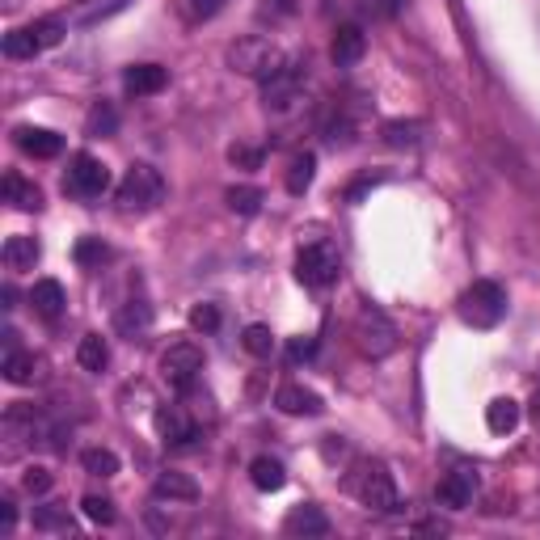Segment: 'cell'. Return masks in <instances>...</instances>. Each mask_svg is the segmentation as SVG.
Listing matches in <instances>:
<instances>
[{
	"label": "cell",
	"instance_id": "cell-36",
	"mask_svg": "<svg viewBox=\"0 0 540 540\" xmlns=\"http://www.w3.org/2000/svg\"><path fill=\"white\" fill-rule=\"evenodd\" d=\"M224 9V0H178V13L186 17L190 26H203V22H211Z\"/></svg>",
	"mask_w": 540,
	"mask_h": 540
},
{
	"label": "cell",
	"instance_id": "cell-1",
	"mask_svg": "<svg viewBox=\"0 0 540 540\" xmlns=\"http://www.w3.org/2000/svg\"><path fill=\"white\" fill-rule=\"evenodd\" d=\"M346 490H351L368 511H380V515L401 511L397 481H393L389 465H380V460H355V469L346 473Z\"/></svg>",
	"mask_w": 540,
	"mask_h": 540
},
{
	"label": "cell",
	"instance_id": "cell-22",
	"mask_svg": "<svg viewBox=\"0 0 540 540\" xmlns=\"http://www.w3.org/2000/svg\"><path fill=\"white\" fill-rule=\"evenodd\" d=\"M5 203H13L17 211H38L43 207V190L26 182L22 173H5Z\"/></svg>",
	"mask_w": 540,
	"mask_h": 540
},
{
	"label": "cell",
	"instance_id": "cell-39",
	"mask_svg": "<svg viewBox=\"0 0 540 540\" xmlns=\"http://www.w3.org/2000/svg\"><path fill=\"white\" fill-rule=\"evenodd\" d=\"M81 507H85V515L93 519V524H114V503H110V498H102V494H85V498H81Z\"/></svg>",
	"mask_w": 540,
	"mask_h": 540
},
{
	"label": "cell",
	"instance_id": "cell-27",
	"mask_svg": "<svg viewBox=\"0 0 540 540\" xmlns=\"http://www.w3.org/2000/svg\"><path fill=\"white\" fill-rule=\"evenodd\" d=\"M34 532H51V536H68V532H76V519H72V511L68 507H38L34 511Z\"/></svg>",
	"mask_w": 540,
	"mask_h": 540
},
{
	"label": "cell",
	"instance_id": "cell-4",
	"mask_svg": "<svg viewBox=\"0 0 540 540\" xmlns=\"http://www.w3.org/2000/svg\"><path fill=\"white\" fill-rule=\"evenodd\" d=\"M114 199H119V211H152L161 199H165V182H161V173L144 165V161H135L127 173H123V182L119 190H114Z\"/></svg>",
	"mask_w": 540,
	"mask_h": 540
},
{
	"label": "cell",
	"instance_id": "cell-23",
	"mask_svg": "<svg viewBox=\"0 0 540 540\" xmlns=\"http://www.w3.org/2000/svg\"><path fill=\"white\" fill-rule=\"evenodd\" d=\"M127 5H131V0H76L72 22H76V26H98V22H106V17L123 13Z\"/></svg>",
	"mask_w": 540,
	"mask_h": 540
},
{
	"label": "cell",
	"instance_id": "cell-41",
	"mask_svg": "<svg viewBox=\"0 0 540 540\" xmlns=\"http://www.w3.org/2000/svg\"><path fill=\"white\" fill-rule=\"evenodd\" d=\"M313 351H317V338H296L292 346H287V359H292V363H300V359H313Z\"/></svg>",
	"mask_w": 540,
	"mask_h": 540
},
{
	"label": "cell",
	"instance_id": "cell-19",
	"mask_svg": "<svg viewBox=\"0 0 540 540\" xmlns=\"http://www.w3.org/2000/svg\"><path fill=\"white\" fill-rule=\"evenodd\" d=\"M30 304H34V313H38V317L55 321V317L64 313V304H68L64 283H60V279H38V283H34V292H30Z\"/></svg>",
	"mask_w": 540,
	"mask_h": 540
},
{
	"label": "cell",
	"instance_id": "cell-17",
	"mask_svg": "<svg viewBox=\"0 0 540 540\" xmlns=\"http://www.w3.org/2000/svg\"><path fill=\"white\" fill-rule=\"evenodd\" d=\"M283 532L287 536H325V532H330V519H325L321 507L304 503V507H292V515L283 519Z\"/></svg>",
	"mask_w": 540,
	"mask_h": 540
},
{
	"label": "cell",
	"instance_id": "cell-44",
	"mask_svg": "<svg viewBox=\"0 0 540 540\" xmlns=\"http://www.w3.org/2000/svg\"><path fill=\"white\" fill-rule=\"evenodd\" d=\"M17 528V507H13V498H0V532H13Z\"/></svg>",
	"mask_w": 540,
	"mask_h": 540
},
{
	"label": "cell",
	"instance_id": "cell-5",
	"mask_svg": "<svg viewBox=\"0 0 540 540\" xmlns=\"http://www.w3.org/2000/svg\"><path fill=\"white\" fill-rule=\"evenodd\" d=\"M106 190H110V169L98 157H89V152H76L68 161V173H64V195L93 203V199H102Z\"/></svg>",
	"mask_w": 540,
	"mask_h": 540
},
{
	"label": "cell",
	"instance_id": "cell-10",
	"mask_svg": "<svg viewBox=\"0 0 540 540\" xmlns=\"http://www.w3.org/2000/svg\"><path fill=\"white\" fill-rule=\"evenodd\" d=\"M473 494H477V469H469V465L443 473V481L435 486L439 507H448V511H465L473 503Z\"/></svg>",
	"mask_w": 540,
	"mask_h": 540
},
{
	"label": "cell",
	"instance_id": "cell-31",
	"mask_svg": "<svg viewBox=\"0 0 540 540\" xmlns=\"http://www.w3.org/2000/svg\"><path fill=\"white\" fill-rule=\"evenodd\" d=\"M72 258H76V266L93 270V266L110 262V245L102 237H81V241H76V249H72Z\"/></svg>",
	"mask_w": 540,
	"mask_h": 540
},
{
	"label": "cell",
	"instance_id": "cell-40",
	"mask_svg": "<svg viewBox=\"0 0 540 540\" xmlns=\"http://www.w3.org/2000/svg\"><path fill=\"white\" fill-rule=\"evenodd\" d=\"M228 161H233L237 169H258V165H262V148L233 144V148H228Z\"/></svg>",
	"mask_w": 540,
	"mask_h": 540
},
{
	"label": "cell",
	"instance_id": "cell-45",
	"mask_svg": "<svg viewBox=\"0 0 540 540\" xmlns=\"http://www.w3.org/2000/svg\"><path fill=\"white\" fill-rule=\"evenodd\" d=\"M532 418L540 422V393H536V401H532Z\"/></svg>",
	"mask_w": 540,
	"mask_h": 540
},
{
	"label": "cell",
	"instance_id": "cell-35",
	"mask_svg": "<svg viewBox=\"0 0 540 540\" xmlns=\"http://www.w3.org/2000/svg\"><path fill=\"white\" fill-rule=\"evenodd\" d=\"M114 127H119V114H114V106L98 102L89 110V119H85V135H93V140H102V135H114Z\"/></svg>",
	"mask_w": 540,
	"mask_h": 540
},
{
	"label": "cell",
	"instance_id": "cell-38",
	"mask_svg": "<svg viewBox=\"0 0 540 540\" xmlns=\"http://www.w3.org/2000/svg\"><path fill=\"white\" fill-rule=\"evenodd\" d=\"M190 325H195V330L199 334H216L220 330V308L216 304H195V308H190Z\"/></svg>",
	"mask_w": 540,
	"mask_h": 540
},
{
	"label": "cell",
	"instance_id": "cell-26",
	"mask_svg": "<svg viewBox=\"0 0 540 540\" xmlns=\"http://www.w3.org/2000/svg\"><path fill=\"white\" fill-rule=\"evenodd\" d=\"M486 427H490L494 435H511V431L519 427V401L494 397V401L486 405Z\"/></svg>",
	"mask_w": 540,
	"mask_h": 540
},
{
	"label": "cell",
	"instance_id": "cell-12",
	"mask_svg": "<svg viewBox=\"0 0 540 540\" xmlns=\"http://www.w3.org/2000/svg\"><path fill=\"white\" fill-rule=\"evenodd\" d=\"M13 140H17L22 152H30L34 161H51V157H60L64 152V140L55 131H47V127H17Z\"/></svg>",
	"mask_w": 540,
	"mask_h": 540
},
{
	"label": "cell",
	"instance_id": "cell-24",
	"mask_svg": "<svg viewBox=\"0 0 540 540\" xmlns=\"http://www.w3.org/2000/svg\"><path fill=\"white\" fill-rule=\"evenodd\" d=\"M249 481L262 490V494H275V490H283L287 486V469L279 465L275 456H258L254 465H249Z\"/></svg>",
	"mask_w": 540,
	"mask_h": 540
},
{
	"label": "cell",
	"instance_id": "cell-8",
	"mask_svg": "<svg viewBox=\"0 0 540 540\" xmlns=\"http://www.w3.org/2000/svg\"><path fill=\"white\" fill-rule=\"evenodd\" d=\"M199 372H203V351L195 342H173L161 355V376L173 389H190V384L199 380Z\"/></svg>",
	"mask_w": 540,
	"mask_h": 540
},
{
	"label": "cell",
	"instance_id": "cell-13",
	"mask_svg": "<svg viewBox=\"0 0 540 540\" xmlns=\"http://www.w3.org/2000/svg\"><path fill=\"white\" fill-rule=\"evenodd\" d=\"M363 51H368V34L359 26H338L334 43H330V60L334 68H355L363 60Z\"/></svg>",
	"mask_w": 540,
	"mask_h": 540
},
{
	"label": "cell",
	"instance_id": "cell-21",
	"mask_svg": "<svg viewBox=\"0 0 540 540\" xmlns=\"http://www.w3.org/2000/svg\"><path fill=\"white\" fill-rule=\"evenodd\" d=\"M5 380L9 384H34V380H43V359L30 355V351H5Z\"/></svg>",
	"mask_w": 540,
	"mask_h": 540
},
{
	"label": "cell",
	"instance_id": "cell-7",
	"mask_svg": "<svg viewBox=\"0 0 540 540\" xmlns=\"http://www.w3.org/2000/svg\"><path fill=\"white\" fill-rule=\"evenodd\" d=\"M355 338H359V351L372 355V359H384L397 351V325L380 313V308H363L359 321H355Z\"/></svg>",
	"mask_w": 540,
	"mask_h": 540
},
{
	"label": "cell",
	"instance_id": "cell-37",
	"mask_svg": "<svg viewBox=\"0 0 540 540\" xmlns=\"http://www.w3.org/2000/svg\"><path fill=\"white\" fill-rule=\"evenodd\" d=\"M51 486H55V477H51V469H47V465H30V469L22 473V490H26V494H34V498H43Z\"/></svg>",
	"mask_w": 540,
	"mask_h": 540
},
{
	"label": "cell",
	"instance_id": "cell-43",
	"mask_svg": "<svg viewBox=\"0 0 540 540\" xmlns=\"http://www.w3.org/2000/svg\"><path fill=\"white\" fill-rule=\"evenodd\" d=\"M296 9V0H262V17H270V22H275V17H287Z\"/></svg>",
	"mask_w": 540,
	"mask_h": 540
},
{
	"label": "cell",
	"instance_id": "cell-28",
	"mask_svg": "<svg viewBox=\"0 0 540 540\" xmlns=\"http://www.w3.org/2000/svg\"><path fill=\"white\" fill-rule=\"evenodd\" d=\"M0 51H5L9 60H34V55L43 51V47H38L34 30H30V26H22V30H9V34H5V47H0Z\"/></svg>",
	"mask_w": 540,
	"mask_h": 540
},
{
	"label": "cell",
	"instance_id": "cell-16",
	"mask_svg": "<svg viewBox=\"0 0 540 540\" xmlns=\"http://www.w3.org/2000/svg\"><path fill=\"white\" fill-rule=\"evenodd\" d=\"M152 330V304L148 300H127L119 313H114V334H123V338H144Z\"/></svg>",
	"mask_w": 540,
	"mask_h": 540
},
{
	"label": "cell",
	"instance_id": "cell-33",
	"mask_svg": "<svg viewBox=\"0 0 540 540\" xmlns=\"http://www.w3.org/2000/svg\"><path fill=\"white\" fill-rule=\"evenodd\" d=\"M81 465H85V473H93V477H114L123 465H119V456H114L110 448H85L81 452Z\"/></svg>",
	"mask_w": 540,
	"mask_h": 540
},
{
	"label": "cell",
	"instance_id": "cell-42",
	"mask_svg": "<svg viewBox=\"0 0 540 540\" xmlns=\"http://www.w3.org/2000/svg\"><path fill=\"white\" fill-rule=\"evenodd\" d=\"M321 452H325V460H330V465H334V460H346V456H351V448H346V443H342L338 435H325Z\"/></svg>",
	"mask_w": 540,
	"mask_h": 540
},
{
	"label": "cell",
	"instance_id": "cell-25",
	"mask_svg": "<svg viewBox=\"0 0 540 540\" xmlns=\"http://www.w3.org/2000/svg\"><path fill=\"white\" fill-rule=\"evenodd\" d=\"M76 363H81L85 372H106L110 363V342L102 334H85L81 342H76Z\"/></svg>",
	"mask_w": 540,
	"mask_h": 540
},
{
	"label": "cell",
	"instance_id": "cell-32",
	"mask_svg": "<svg viewBox=\"0 0 540 540\" xmlns=\"http://www.w3.org/2000/svg\"><path fill=\"white\" fill-rule=\"evenodd\" d=\"M228 207H233L237 211V216H258V211H262V190L258 186H228Z\"/></svg>",
	"mask_w": 540,
	"mask_h": 540
},
{
	"label": "cell",
	"instance_id": "cell-11",
	"mask_svg": "<svg viewBox=\"0 0 540 540\" xmlns=\"http://www.w3.org/2000/svg\"><path fill=\"white\" fill-rule=\"evenodd\" d=\"M275 405L283 414H292V418H317L325 410V401L313 389H304V384H279Z\"/></svg>",
	"mask_w": 540,
	"mask_h": 540
},
{
	"label": "cell",
	"instance_id": "cell-9",
	"mask_svg": "<svg viewBox=\"0 0 540 540\" xmlns=\"http://www.w3.org/2000/svg\"><path fill=\"white\" fill-rule=\"evenodd\" d=\"M304 64H283L270 81H262V102L266 110H287L296 98H300V89H304Z\"/></svg>",
	"mask_w": 540,
	"mask_h": 540
},
{
	"label": "cell",
	"instance_id": "cell-29",
	"mask_svg": "<svg viewBox=\"0 0 540 540\" xmlns=\"http://www.w3.org/2000/svg\"><path fill=\"white\" fill-rule=\"evenodd\" d=\"M313 178H317V157L313 152H300V157L292 161V169H287V190H292V195H304V190L313 186Z\"/></svg>",
	"mask_w": 540,
	"mask_h": 540
},
{
	"label": "cell",
	"instance_id": "cell-2",
	"mask_svg": "<svg viewBox=\"0 0 540 540\" xmlns=\"http://www.w3.org/2000/svg\"><path fill=\"white\" fill-rule=\"evenodd\" d=\"M283 64H287L283 51L262 34H245V38H237V43L228 47V68L241 72V76H254V81H270Z\"/></svg>",
	"mask_w": 540,
	"mask_h": 540
},
{
	"label": "cell",
	"instance_id": "cell-3",
	"mask_svg": "<svg viewBox=\"0 0 540 540\" xmlns=\"http://www.w3.org/2000/svg\"><path fill=\"white\" fill-rule=\"evenodd\" d=\"M507 317V292L490 279H477L465 296H460V321L473 330H494Z\"/></svg>",
	"mask_w": 540,
	"mask_h": 540
},
{
	"label": "cell",
	"instance_id": "cell-20",
	"mask_svg": "<svg viewBox=\"0 0 540 540\" xmlns=\"http://www.w3.org/2000/svg\"><path fill=\"white\" fill-rule=\"evenodd\" d=\"M38 258H43V245H38L34 237H9L5 249H0V262H5V270H34Z\"/></svg>",
	"mask_w": 540,
	"mask_h": 540
},
{
	"label": "cell",
	"instance_id": "cell-34",
	"mask_svg": "<svg viewBox=\"0 0 540 540\" xmlns=\"http://www.w3.org/2000/svg\"><path fill=\"white\" fill-rule=\"evenodd\" d=\"M380 135H384V144H393V148H418L422 127H418V123H401V119H393V123H384V127H380Z\"/></svg>",
	"mask_w": 540,
	"mask_h": 540
},
{
	"label": "cell",
	"instance_id": "cell-15",
	"mask_svg": "<svg viewBox=\"0 0 540 540\" xmlns=\"http://www.w3.org/2000/svg\"><path fill=\"white\" fill-rule=\"evenodd\" d=\"M123 85L131 98H152V93H161L169 85V72L161 64H131L123 72Z\"/></svg>",
	"mask_w": 540,
	"mask_h": 540
},
{
	"label": "cell",
	"instance_id": "cell-18",
	"mask_svg": "<svg viewBox=\"0 0 540 540\" xmlns=\"http://www.w3.org/2000/svg\"><path fill=\"white\" fill-rule=\"evenodd\" d=\"M152 494L169 498V503H195L199 486H195V477H186V473H178V469H165L157 481H152Z\"/></svg>",
	"mask_w": 540,
	"mask_h": 540
},
{
	"label": "cell",
	"instance_id": "cell-30",
	"mask_svg": "<svg viewBox=\"0 0 540 540\" xmlns=\"http://www.w3.org/2000/svg\"><path fill=\"white\" fill-rule=\"evenodd\" d=\"M241 346L254 359H270V355H275V330H270V325H245Z\"/></svg>",
	"mask_w": 540,
	"mask_h": 540
},
{
	"label": "cell",
	"instance_id": "cell-14",
	"mask_svg": "<svg viewBox=\"0 0 540 540\" xmlns=\"http://www.w3.org/2000/svg\"><path fill=\"white\" fill-rule=\"evenodd\" d=\"M157 427L165 435V443H173V448H182V443L199 439V422L186 414V405H169V410L157 414Z\"/></svg>",
	"mask_w": 540,
	"mask_h": 540
},
{
	"label": "cell",
	"instance_id": "cell-6",
	"mask_svg": "<svg viewBox=\"0 0 540 540\" xmlns=\"http://www.w3.org/2000/svg\"><path fill=\"white\" fill-rule=\"evenodd\" d=\"M338 275H342V258H338V249L330 241H313V245L300 249L296 279L304 287H330V283H338Z\"/></svg>",
	"mask_w": 540,
	"mask_h": 540
}]
</instances>
